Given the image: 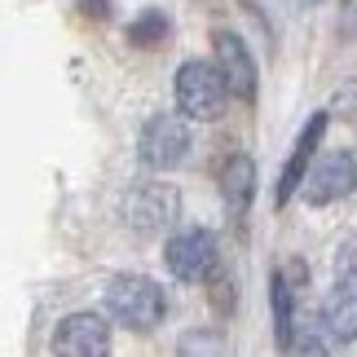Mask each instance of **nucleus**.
Masks as SVG:
<instances>
[{"mask_svg":"<svg viewBox=\"0 0 357 357\" xmlns=\"http://www.w3.org/2000/svg\"><path fill=\"white\" fill-rule=\"evenodd\" d=\"M176 212H181V199L168 181H137L128 195H123V216L137 234H163Z\"/></svg>","mask_w":357,"mask_h":357,"instance_id":"7ed1b4c3","label":"nucleus"},{"mask_svg":"<svg viewBox=\"0 0 357 357\" xmlns=\"http://www.w3.org/2000/svg\"><path fill=\"white\" fill-rule=\"evenodd\" d=\"M58 357H111V326L102 313H71L53 331Z\"/></svg>","mask_w":357,"mask_h":357,"instance_id":"0eeeda50","label":"nucleus"},{"mask_svg":"<svg viewBox=\"0 0 357 357\" xmlns=\"http://www.w3.org/2000/svg\"><path fill=\"white\" fill-rule=\"evenodd\" d=\"M163 260H168L172 278L203 282V278H212V273H216V238L208 234V229H181V234L168 238Z\"/></svg>","mask_w":357,"mask_h":357,"instance_id":"39448f33","label":"nucleus"},{"mask_svg":"<svg viewBox=\"0 0 357 357\" xmlns=\"http://www.w3.org/2000/svg\"><path fill=\"white\" fill-rule=\"evenodd\" d=\"M322 132H326V115H309L305 132L296 137L291 155H287V168L278 176V208H282V203H291L296 190H305V172H309V163H313V150H318Z\"/></svg>","mask_w":357,"mask_h":357,"instance_id":"1a4fd4ad","label":"nucleus"},{"mask_svg":"<svg viewBox=\"0 0 357 357\" xmlns=\"http://www.w3.org/2000/svg\"><path fill=\"white\" fill-rule=\"evenodd\" d=\"M212 45H216V66H221L229 93L243 98V102H252L256 98V62H252V53H247V45L234 31H216Z\"/></svg>","mask_w":357,"mask_h":357,"instance_id":"6e6552de","label":"nucleus"},{"mask_svg":"<svg viewBox=\"0 0 357 357\" xmlns=\"http://www.w3.org/2000/svg\"><path fill=\"white\" fill-rule=\"evenodd\" d=\"M176 357H225V340L216 335V331H203V326H195V331L181 335Z\"/></svg>","mask_w":357,"mask_h":357,"instance_id":"4468645a","label":"nucleus"},{"mask_svg":"<svg viewBox=\"0 0 357 357\" xmlns=\"http://www.w3.org/2000/svg\"><path fill=\"white\" fill-rule=\"evenodd\" d=\"M225 102H229V84H225V75H221L216 62L190 58L181 71H176V111L185 119L212 123V119H221Z\"/></svg>","mask_w":357,"mask_h":357,"instance_id":"f03ea898","label":"nucleus"},{"mask_svg":"<svg viewBox=\"0 0 357 357\" xmlns=\"http://www.w3.org/2000/svg\"><path fill=\"white\" fill-rule=\"evenodd\" d=\"M89 18H111V0H79Z\"/></svg>","mask_w":357,"mask_h":357,"instance_id":"f3484780","label":"nucleus"},{"mask_svg":"<svg viewBox=\"0 0 357 357\" xmlns=\"http://www.w3.org/2000/svg\"><path fill=\"white\" fill-rule=\"evenodd\" d=\"M269 291H273V335H278V344H282V349H291V340H296V322H291L296 296H291V282H287V273H282V269L273 273Z\"/></svg>","mask_w":357,"mask_h":357,"instance_id":"f8f14e48","label":"nucleus"},{"mask_svg":"<svg viewBox=\"0 0 357 357\" xmlns=\"http://www.w3.org/2000/svg\"><path fill=\"white\" fill-rule=\"evenodd\" d=\"M221 190H225V203L229 212L243 216L247 208H252V195H256V163L243 155V150H234V155L225 159L221 168Z\"/></svg>","mask_w":357,"mask_h":357,"instance_id":"9b49d317","label":"nucleus"},{"mask_svg":"<svg viewBox=\"0 0 357 357\" xmlns=\"http://www.w3.org/2000/svg\"><path fill=\"white\" fill-rule=\"evenodd\" d=\"M106 313L128 331H155L168 313V296L146 273H115L106 287Z\"/></svg>","mask_w":357,"mask_h":357,"instance_id":"f257e3e1","label":"nucleus"},{"mask_svg":"<svg viewBox=\"0 0 357 357\" xmlns=\"http://www.w3.org/2000/svg\"><path fill=\"white\" fill-rule=\"evenodd\" d=\"M344 31H357V0H349V26Z\"/></svg>","mask_w":357,"mask_h":357,"instance_id":"a211bd4d","label":"nucleus"},{"mask_svg":"<svg viewBox=\"0 0 357 357\" xmlns=\"http://www.w3.org/2000/svg\"><path fill=\"white\" fill-rule=\"evenodd\" d=\"M287 353H291V357H331V353H326V344H322V340L313 335V331H300V335L291 340V349H287Z\"/></svg>","mask_w":357,"mask_h":357,"instance_id":"dca6fc26","label":"nucleus"},{"mask_svg":"<svg viewBox=\"0 0 357 357\" xmlns=\"http://www.w3.org/2000/svg\"><path fill=\"white\" fill-rule=\"evenodd\" d=\"M137 150H142V163L155 172H168L176 168L185 155H190V123L185 115H150L146 128H142V142H137Z\"/></svg>","mask_w":357,"mask_h":357,"instance_id":"20e7f679","label":"nucleus"},{"mask_svg":"<svg viewBox=\"0 0 357 357\" xmlns=\"http://www.w3.org/2000/svg\"><path fill=\"white\" fill-rule=\"evenodd\" d=\"M322 326H326L331 340H344V344L357 340V287L353 282L331 287V296H326V305H322Z\"/></svg>","mask_w":357,"mask_h":357,"instance_id":"9d476101","label":"nucleus"},{"mask_svg":"<svg viewBox=\"0 0 357 357\" xmlns=\"http://www.w3.org/2000/svg\"><path fill=\"white\" fill-rule=\"evenodd\" d=\"M357 190V159L349 150H335V155H322L305 176V203L313 208H326L335 199H349Z\"/></svg>","mask_w":357,"mask_h":357,"instance_id":"423d86ee","label":"nucleus"},{"mask_svg":"<svg viewBox=\"0 0 357 357\" xmlns=\"http://www.w3.org/2000/svg\"><path fill=\"white\" fill-rule=\"evenodd\" d=\"M335 278L357 287V238H349L344 247H340V256H335Z\"/></svg>","mask_w":357,"mask_h":357,"instance_id":"2eb2a0df","label":"nucleus"},{"mask_svg":"<svg viewBox=\"0 0 357 357\" xmlns=\"http://www.w3.org/2000/svg\"><path fill=\"white\" fill-rule=\"evenodd\" d=\"M168 40V18H163L159 9H146L137 22H128V45L132 49H155Z\"/></svg>","mask_w":357,"mask_h":357,"instance_id":"ddd939ff","label":"nucleus"}]
</instances>
